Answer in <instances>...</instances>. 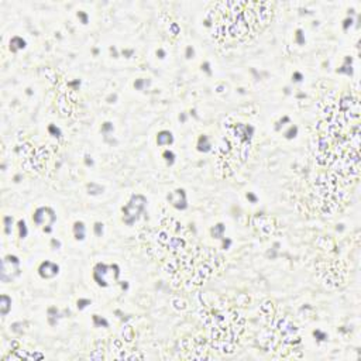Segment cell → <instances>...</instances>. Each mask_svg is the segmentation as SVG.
<instances>
[{"label": "cell", "mask_w": 361, "mask_h": 361, "mask_svg": "<svg viewBox=\"0 0 361 361\" xmlns=\"http://www.w3.org/2000/svg\"><path fill=\"white\" fill-rule=\"evenodd\" d=\"M272 16L274 3L269 1H219L209 7L206 25L219 47L231 48L254 39Z\"/></svg>", "instance_id": "obj_1"}, {"label": "cell", "mask_w": 361, "mask_h": 361, "mask_svg": "<svg viewBox=\"0 0 361 361\" xmlns=\"http://www.w3.org/2000/svg\"><path fill=\"white\" fill-rule=\"evenodd\" d=\"M172 141V137L169 133H161L158 135V144H164V142H171Z\"/></svg>", "instance_id": "obj_2"}]
</instances>
